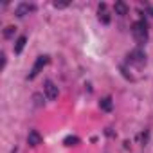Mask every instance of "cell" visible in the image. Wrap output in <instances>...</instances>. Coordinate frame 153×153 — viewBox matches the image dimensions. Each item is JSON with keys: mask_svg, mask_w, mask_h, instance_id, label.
Returning a JSON list of instances; mask_svg holds the SVG:
<instances>
[{"mask_svg": "<svg viewBox=\"0 0 153 153\" xmlns=\"http://www.w3.org/2000/svg\"><path fill=\"white\" fill-rule=\"evenodd\" d=\"M131 34H133V38H135V42L139 45L146 43L148 42V27H146V24L144 22H135L131 25Z\"/></svg>", "mask_w": 153, "mask_h": 153, "instance_id": "6da1fadb", "label": "cell"}, {"mask_svg": "<svg viewBox=\"0 0 153 153\" xmlns=\"http://www.w3.org/2000/svg\"><path fill=\"white\" fill-rule=\"evenodd\" d=\"M128 63L135 65L137 68H142V67L146 65V54H144L140 49H135V51H131V52L128 54Z\"/></svg>", "mask_w": 153, "mask_h": 153, "instance_id": "7a4b0ae2", "label": "cell"}, {"mask_svg": "<svg viewBox=\"0 0 153 153\" xmlns=\"http://www.w3.org/2000/svg\"><path fill=\"white\" fill-rule=\"evenodd\" d=\"M47 63H49V56H38V59H36L34 67L31 68V72H29V76H27V78H29V79H34L36 76L42 72V68H43Z\"/></svg>", "mask_w": 153, "mask_h": 153, "instance_id": "3957f363", "label": "cell"}, {"mask_svg": "<svg viewBox=\"0 0 153 153\" xmlns=\"http://www.w3.org/2000/svg\"><path fill=\"white\" fill-rule=\"evenodd\" d=\"M43 90H45V96H47V99H51V101H54V99H58V87L51 81V79H47L45 83H43Z\"/></svg>", "mask_w": 153, "mask_h": 153, "instance_id": "277c9868", "label": "cell"}, {"mask_svg": "<svg viewBox=\"0 0 153 153\" xmlns=\"http://www.w3.org/2000/svg\"><path fill=\"white\" fill-rule=\"evenodd\" d=\"M97 18L103 24H110V11H108L106 4H99V7H97Z\"/></svg>", "mask_w": 153, "mask_h": 153, "instance_id": "5b68a950", "label": "cell"}, {"mask_svg": "<svg viewBox=\"0 0 153 153\" xmlns=\"http://www.w3.org/2000/svg\"><path fill=\"white\" fill-rule=\"evenodd\" d=\"M27 142H29V146H40V144L43 142V137L40 135V131L31 130L29 135H27Z\"/></svg>", "mask_w": 153, "mask_h": 153, "instance_id": "8992f818", "label": "cell"}, {"mask_svg": "<svg viewBox=\"0 0 153 153\" xmlns=\"http://www.w3.org/2000/svg\"><path fill=\"white\" fill-rule=\"evenodd\" d=\"M31 11H34V6H33V4H27V2H24V4H20V6L16 7L15 15H16V16H25V15H29Z\"/></svg>", "mask_w": 153, "mask_h": 153, "instance_id": "52a82bcc", "label": "cell"}, {"mask_svg": "<svg viewBox=\"0 0 153 153\" xmlns=\"http://www.w3.org/2000/svg\"><path fill=\"white\" fill-rule=\"evenodd\" d=\"M114 9H115V15H121V16L128 15V6H126L124 2H115Z\"/></svg>", "mask_w": 153, "mask_h": 153, "instance_id": "ba28073f", "label": "cell"}, {"mask_svg": "<svg viewBox=\"0 0 153 153\" xmlns=\"http://www.w3.org/2000/svg\"><path fill=\"white\" fill-rule=\"evenodd\" d=\"M25 43H27V38H25V36H20V38L16 40V43H15V52H16V54H20V52L24 51Z\"/></svg>", "mask_w": 153, "mask_h": 153, "instance_id": "9c48e42d", "label": "cell"}, {"mask_svg": "<svg viewBox=\"0 0 153 153\" xmlns=\"http://www.w3.org/2000/svg\"><path fill=\"white\" fill-rule=\"evenodd\" d=\"M99 106H101L105 112H110V110H112V97H103V99L99 101Z\"/></svg>", "mask_w": 153, "mask_h": 153, "instance_id": "30bf717a", "label": "cell"}, {"mask_svg": "<svg viewBox=\"0 0 153 153\" xmlns=\"http://www.w3.org/2000/svg\"><path fill=\"white\" fill-rule=\"evenodd\" d=\"M63 144H65V146H76V144H79V139H78V137H67V139L63 140Z\"/></svg>", "mask_w": 153, "mask_h": 153, "instance_id": "8fae6325", "label": "cell"}, {"mask_svg": "<svg viewBox=\"0 0 153 153\" xmlns=\"http://www.w3.org/2000/svg\"><path fill=\"white\" fill-rule=\"evenodd\" d=\"M15 31H16V27H13V25H9V27H6V31H4V36H6V38H11Z\"/></svg>", "mask_w": 153, "mask_h": 153, "instance_id": "7c38bea8", "label": "cell"}, {"mask_svg": "<svg viewBox=\"0 0 153 153\" xmlns=\"http://www.w3.org/2000/svg\"><path fill=\"white\" fill-rule=\"evenodd\" d=\"M67 6H68V2H54V7H58V9L67 7Z\"/></svg>", "mask_w": 153, "mask_h": 153, "instance_id": "4fadbf2b", "label": "cell"}, {"mask_svg": "<svg viewBox=\"0 0 153 153\" xmlns=\"http://www.w3.org/2000/svg\"><path fill=\"white\" fill-rule=\"evenodd\" d=\"M149 11H151V13H153V9H149Z\"/></svg>", "mask_w": 153, "mask_h": 153, "instance_id": "5bb4252c", "label": "cell"}]
</instances>
